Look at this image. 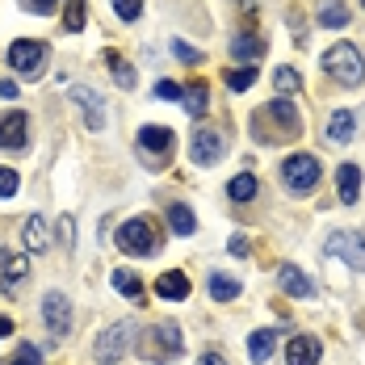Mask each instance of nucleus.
Wrapping results in <instances>:
<instances>
[{"mask_svg":"<svg viewBox=\"0 0 365 365\" xmlns=\"http://www.w3.org/2000/svg\"><path fill=\"white\" fill-rule=\"evenodd\" d=\"M256 126H269L260 130L256 139H269V143H290L302 135V113L294 106L290 97H273L264 110H256Z\"/></svg>","mask_w":365,"mask_h":365,"instance_id":"obj_1","label":"nucleus"},{"mask_svg":"<svg viewBox=\"0 0 365 365\" xmlns=\"http://www.w3.org/2000/svg\"><path fill=\"white\" fill-rule=\"evenodd\" d=\"M113 244H118L126 256H155L160 244H164V231H155V222L147 219V215H139V219H126L122 227H118Z\"/></svg>","mask_w":365,"mask_h":365,"instance_id":"obj_2","label":"nucleus"},{"mask_svg":"<svg viewBox=\"0 0 365 365\" xmlns=\"http://www.w3.org/2000/svg\"><path fill=\"white\" fill-rule=\"evenodd\" d=\"M181 349H185L181 324H155V328L143 331V344H139V353H143L147 361H168V357H177Z\"/></svg>","mask_w":365,"mask_h":365,"instance_id":"obj_3","label":"nucleus"},{"mask_svg":"<svg viewBox=\"0 0 365 365\" xmlns=\"http://www.w3.org/2000/svg\"><path fill=\"white\" fill-rule=\"evenodd\" d=\"M324 68H328L340 84H349V88L365 80V59H361V51H357L353 42H336L328 55H324Z\"/></svg>","mask_w":365,"mask_h":365,"instance_id":"obj_4","label":"nucleus"},{"mask_svg":"<svg viewBox=\"0 0 365 365\" xmlns=\"http://www.w3.org/2000/svg\"><path fill=\"white\" fill-rule=\"evenodd\" d=\"M135 331H139L135 328V319H118L110 331H101V336H97V349H93L97 361L101 365H118L130 349H135Z\"/></svg>","mask_w":365,"mask_h":365,"instance_id":"obj_5","label":"nucleus"},{"mask_svg":"<svg viewBox=\"0 0 365 365\" xmlns=\"http://www.w3.org/2000/svg\"><path fill=\"white\" fill-rule=\"evenodd\" d=\"M9 63H13V72L17 76L38 80V76L46 72V46L34 42V38H17V42L9 46Z\"/></svg>","mask_w":365,"mask_h":365,"instance_id":"obj_6","label":"nucleus"},{"mask_svg":"<svg viewBox=\"0 0 365 365\" xmlns=\"http://www.w3.org/2000/svg\"><path fill=\"white\" fill-rule=\"evenodd\" d=\"M282 181H286V189L290 193H311L315 185H319V160L315 155H290L286 164H282Z\"/></svg>","mask_w":365,"mask_h":365,"instance_id":"obj_7","label":"nucleus"},{"mask_svg":"<svg viewBox=\"0 0 365 365\" xmlns=\"http://www.w3.org/2000/svg\"><path fill=\"white\" fill-rule=\"evenodd\" d=\"M222 151H227V135L215 130V126H202L197 135H193V143H189V160L197 164V168H210V164H219Z\"/></svg>","mask_w":365,"mask_h":365,"instance_id":"obj_8","label":"nucleus"},{"mask_svg":"<svg viewBox=\"0 0 365 365\" xmlns=\"http://www.w3.org/2000/svg\"><path fill=\"white\" fill-rule=\"evenodd\" d=\"M328 252L340 256L349 269L365 273V235L361 231H331L328 235Z\"/></svg>","mask_w":365,"mask_h":365,"instance_id":"obj_9","label":"nucleus"},{"mask_svg":"<svg viewBox=\"0 0 365 365\" xmlns=\"http://www.w3.org/2000/svg\"><path fill=\"white\" fill-rule=\"evenodd\" d=\"M173 130L168 126H143L139 130V147H143V155H147V168H160V160H168L173 155Z\"/></svg>","mask_w":365,"mask_h":365,"instance_id":"obj_10","label":"nucleus"},{"mask_svg":"<svg viewBox=\"0 0 365 365\" xmlns=\"http://www.w3.org/2000/svg\"><path fill=\"white\" fill-rule=\"evenodd\" d=\"M42 319H46L51 336H68L72 331V307H68V298L59 290H51L42 298Z\"/></svg>","mask_w":365,"mask_h":365,"instance_id":"obj_11","label":"nucleus"},{"mask_svg":"<svg viewBox=\"0 0 365 365\" xmlns=\"http://www.w3.org/2000/svg\"><path fill=\"white\" fill-rule=\"evenodd\" d=\"M26 139H30V118L21 110L4 113V118H0V151H21Z\"/></svg>","mask_w":365,"mask_h":365,"instance_id":"obj_12","label":"nucleus"},{"mask_svg":"<svg viewBox=\"0 0 365 365\" xmlns=\"http://www.w3.org/2000/svg\"><path fill=\"white\" fill-rule=\"evenodd\" d=\"M68 97H72L76 106L84 110V122H88V130H97V135H101V130H106V110H101L97 93H93V88H84V84H72V88H68Z\"/></svg>","mask_w":365,"mask_h":365,"instance_id":"obj_13","label":"nucleus"},{"mask_svg":"<svg viewBox=\"0 0 365 365\" xmlns=\"http://www.w3.org/2000/svg\"><path fill=\"white\" fill-rule=\"evenodd\" d=\"M324 357V344L315 336H294L286 344V365H319Z\"/></svg>","mask_w":365,"mask_h":365,"instance_id":"obj_14","label":"nucleus"},{"mask_svg":"<svg viewBox=\"0 0 365 365\" xmlns=\"http://www.w3.org/2000/svg\"><path fill=\"white\" fill-rule=\"evenodd\" d=\"M277 286L290 294V298H315V282L302 269H294V264H282L277 269Z\"/></svg>","mask_w":365,"mask_h":365,"instance_id":"obj_15","label":"nucleus"},{"mask_svg":"<svg viewBox=\"0 0 365 365\" xmlns=\"http://www.w3.org/2000/svg\"><path fill=\"white\" fill-rule=\"evenodd\" d=\"M26 273H30V264L21 252H0V286L4 290H17L26 282Z\"/></svg>","mask_w":365,"mask_h":365,"instance_id":"obj_16","label":"nucleus"},{"mask_svg":"<svg viewBox=\"0 0 365 365\" xmlns=\"http://www.w3.org/2000/svg\"><path fill=\"white\" fill-rule=\"evenodd\" d=\"M155 294L168 298V302H185V298H189V277H185L181 269H168V273H160Z\"/></svg>","mask_w":365,"mask_h":365,"instance_id":"obj_17","label":"nucleus"},{"mask_svg":"<svg viewBox=\"0 0 365 365\" xmlns=\"http://www.w3.org/2000/svg\"><path fill=\"white\" fill-rule=\"evenodd\" d=\"M336 185H340V202H344V206H353V202H357V193H361V168H357V164H340Z\"/></svg>","mask_w":365,"mask_h":365,"instance_id":"obj_18","label":"nucleus"},{"mask_svg":"<svg viewBox=\"0 0 365 365\" xmlns=\"http://www.w3.org/2000/svg\"><path fill=\"white\" fill-rule=\"evenodd\" d=\"M273 349H277V331H252L248 336V357H252L256 365H269V357H273Z\"/></svg>","mask_w":365,"mask_h":365,"instance_id":"obj_19","label":"nucleus"},{"mask_svg":"<svg viewBox=\"0 0 365 365\" xmlns=\"http://www.w3.org/2000/svg\"><path fill=\"white\" fill-rule=\"evenodd\" d=\"M319 26H324V30L349 26V4H344V0H324V4H319Z\"/></svg>","mask_w":365,"mask_h":365,"instance_id":"obj_20","label":"nucleus"},{"mask_svg":"<svg viewBox=\"0 0 365 365\" xmlns=\"http://www.w3.org/2000/svg\"><path fill=\"white\" fill-rule=\"evenodd\" d=\"M168 227H173L177 235H193V231H197V219H193V210H189L185 202H173V206H168Z\"/></svg>","mask_w":365,"mask_h":365,"instance_id":"obj_21","label":"nucleus"},{"mask_svg":"<svg viewBox=\"0 0 365 365\" xmlns=\"http://www.w3.org/2000/svg\"><path fill=\"white\" fill-rule=\"evenodd\" d=\"M231 55L235 59H244V63H252V59H260L264 55V42L256 34H235V42H231Z\"/></svg>","mask_w":365,"mask_h":365,"instance_id":"obj_22","label":"nucleus"},{"mask_svg":"<svg viewBox=\"0 0 365 365\" xmlns=\"http://www.w3.org/2000/svg\"><path fill=\"white\" fill-rule=\"evenodd\" d=\"M181 101H185V110L193 113V118H202V113L210 110V88L206 84H189L181 93Z\"/></svg>","mask_w":365,"mask_h":365,"instance_id":"obj_23","label":"nucleus"},{"mask_svg":"<svg viewBox=\"0 0 365 365\" xmlns=\"http://www.w3.org/2000/svg\"><path fill=\"white\" fill-rule=\"evenodd\" d=\"M113 290H122L135 307H143V302H147V298H143V282H139L135 273H126V269H118V273H113Z\"/></svg>","mask_w":365,"mask_h":365,"instance_id":"obj_24","label":"nucleus"},{"mask_svg":"<svg viewBox=\"0 0 365 365\" xmlns=\"http://www.w3.org/2000/svg\"><path fill=\"white\" fill-rule=\"evenodd\" d=\"M328 139H331V143H349V139H353V113H349V110H336V113H331Z\"/></svg>","mask_w":365,"mask_h":365,"instance_id":"obj_25","label":"nucleus"},{"mask_svg":"<svg viewBox=\"0 0 365 365\" xmlns=\"http://www.w3.org/2000/svg\"><path fill=\"white\" fill-rule=\"evenodd\" d=\"M210 298H219V302L240 298V282H235V277H227V273H210Z\"/></svg>","mask_w":365,"mask_h":365,"instance_id":"obj_26","label":"nucleus"},{"mask_svg":"<svg viewBox=\"0 0 365 365\" xmlns=\"http://www.w3.org/2000/svg\"><path fill=\"white\" fill-rule=\"evenodd\" d=\"M106 63H110V72H113V80L122 84V88H135V68L118 55V51H106Z\"/></svg>","mask_w":365,"mask_h":365,"instance_id":"obj_27","label":"nucleus"},{"mask_svg":"<svg viewBox=\"0 0 365 365\" xmlns=\"http://www.w3.org/2000/svg\"><path fill=\"white\" fill-rule=\"evenodd\" d=\"M222 80H227V88H231V93H248V88L256 84V68H252V63H244V68H231Z\"/></svg>","mask_w":365,"mask_h":365,"instance_id":"obj_28","label":"nucleus"},{"mask_svg":"<svg viewBox=\"0 0 365 365\" xmlns=\"http://www.w3.org/2000/svg\"><path fill=\"white\" fill-rule=\"evenodd\" d=\"M227 193H231L235 202H252L256 193H260V185H256V177H252V173H240L235 181L227 185Z\"/></svg>","mask_w":365,"mask_h":365,"instance_id":"obj_29","label":"nucleus"},{"mask_svg":"<svg viewBox=\"0 0 365 365\" xmlns=\"http://www.w3.org/2000/svg\"><path fill=\"white\" fill-rule=\"evenodd\" d=\"M21 240H26V248H34V252H42L46 248V222L38 219H26V227H21Z\"/></svg>","mask_w":365,"mask_h":365,"instance_id":"obj_30","label":"nucleus"},{"mask_svg":"<svg viewBox=\"0 0 365 365\" xmlns=\"http://www.w3.org/2000/svg\"><path fill=\"white\" fill-rule=\"evenodd\" d=\"M273 84H277V93H286V97H290V93H302V76L294 72V68H277V72H273Z\"/></svg>","mask_w":365,"mask_h":365,"instance_id":"obj_31","label":"nucleus"},{"mask_svg":"<svg viewBox=\"0 0 365 365\" xmlns=\"http://www.w3.org/2000/svg\"><path fill=\"white\" fill-rule=\"evenodd\" d=\"M63 26H68V34H76V30H84V0H68Z\"/></svg>","mask_w":365,"mask_h":365,"instance_id":"obj_32","label":"nucleus"},{"mask_svg":"<svg viewBox=\"0 0 365 365\" xmlns=\"http://www.w3.org/2000/svg\"><path fill=\"white\" fill-rule=\"evenodd\" d=\"M168 51H173L181 63H189V68H193V63H202V51H193V46H189V42H181V38H173V42H168Z\"/></svg>","mask_w":365,"mask_h":365,"instance_id":"obj_33","label":"nucleus"},{"mask_svg":"<svg viewBox=\"0 0 365 365\" xmlns=\"http://www.w3.org/2000/svg\"><path fill=\"white\" fill-rule=\"evenodd\" d=\"M113 13H118L122 21H135V17L143 13V0H113Z\"/></svg>","mask_w":365,"mask_h":365,"instance_id":"obj_34","label":"nucleus"},{"mask_svg":"<svg viewBox=\"0 0 365 365\" xmlns=\"http://www.w3.org/2000/svg\"><path fill=\"white\" fill-rule=\"evenodd\" d=\"M17 185H21V177H17L13 168H4V164H0V197H13V193H17Z\"/></svg>","mask_w":365,"mask_h":365,"instance_id":"obj_35","label":"nucleus"},{"mask_svg":"<svg viewBox=\"0 0 365 365\" xmlns=\"http://www.w3.org/2000/svg\"><path fill=\"white\" fill-rule=\"evenodd\" d=\"M9 365H42V353H38L34 344H21L17 353H13V361Z\"/></svg>","mask_w":365,"mask_h":365,"instance_id":"obj_36","label":"nucleus"},{"mask_svg":"<svg viewBox=\"0 0 365 365\" xmlns=\"http://www.w3.org/2000/svg\"><path fill=\"white\" fill-rule=\"evenodd\" d=\"M181 84H177V80H160V84H155V97H160V101H181Z\"/></svg>","mask_w":365,"mask_h":365,"instance_id":"obj_37","label":"nucleus"},{"mask_svg":"<svg viewBox=\"0 0 365 365\" xmlns=\"http://www.w3.org/2000/svg\"><path fill=\"white\" fill-rule=\"evenodd\" d=\"M59 240H63L68 248L76 244V219H72V215H63V219H59Z\"/></svg>","mask_w":365,"mask_h":365,"instance_id":"obj_38","label":"nucleus"},{"mask_svg":"<svg viewBox=\"0 0 365 365\" xmlns=\"http://www.w3.org/2000/svg\"><path fill=\"white\" fill-rule=\"evenodd\" d=\"M26 4H30V9H34V13H42V17H46V13H55V9H59V0H26Z\"/></svg>","mask_w":365,"mask_h":365,"instance_id":"obj_39","label":"nucleus"},{"mask_svg":"<svg viewBox=\"0 0 365 365\" xmlns=\"http://www.w3.org/2000/svg\"><path fill=\"white\" fill-rule=\"evenodd\" d=\"M227 248H231V256H248V240H244V235H231Z\"/></svg>","mask_w":365,"mask_h":365,"instance_id":"obj_40","label":"nucleus"},{"mask_svg":"<svg viewBox=\"0 0 365 365\" xmlns=\"http://www.w3.org/2000/svg\"><path fill=\"white\" fill-rule=\"evenodd\" d=\"M0 97L13 101V97H17V80H0Z\"/></svg>","mask_w":365,"mask_h":365,"instance_id":"obj_41","label":"nucleus"},{"mask_svg":"<svg viewBox=\"0 0 365 365\" xmlns=\"http://www.w3.org/2000/svg\"><path fill=\"white\" fill-rule=\"evenodd\" d=\"M197 365H227V361H222V353H202Z\"/></svg>","mask_w":365,"mask_h":365,"instance_id":"obj_42","label":"nucleus"},{"mask_svg":"<svg viewBox=\"0 0 365 365\" xmlns=\"http://www.w3.org/2000/svg\"><path fill=\"white\" fill-rule=\"evenodd\" d=\"M4 336H13V319H9V315H0V340H4Z\"/></svg>","mask_w":365,"mask_h":365,"instance_id":"obj_43","label":"nucleus"},{"mask_svg":"<svg viewBox=\"0 0 365 365\" xmlns=\"http://www.w3.org/2000/svg\"><path fill=\"white\" fill-rule=\"evenodd\" d=\"M361 4H365V0H361Z\"/></svg>","mask_w":365,"mask_h":365,"instance_id":"obj_44","label":"nucleus"}]
</instances>
